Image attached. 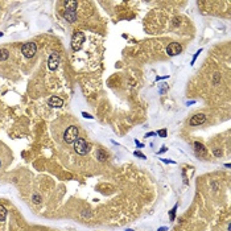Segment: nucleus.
I'll use <instances>...</instances> for the list:
<instances>
[{"label":"nucleus","mask_w":231,"mask_h":231,"mask_svg":"<svg viewBox=\"0 0 231 231\" xmlns=\"http://www.w3.org/2000/svg\"><path fill=\"white\" fill-rule=\"evenodd\" d=\"M65 12H63V17L66 18L69 23H74L77 20V15H75V8H77V1H66L65 3Z\"/></svg>","instance_id":"1"},{"label":"nucleus","mask_w":231,"mask_h":231,"mask_svg":"<svg viewBox=\"0 0 231 231\" xmlns=\"http://www.w3.org/2000/svg\"><path fill=\"white\" fill-rule=\"evenodd\" d=\"M85 42V33L82 32H75L72 37V49L74 52H79Z\"/></svg>","instance_id":"2"},{"label":"nucleus","mask_w":231,"mask_h":231,"mask_svg":"<svg viewBox=\"0 0 231 231\" xmlns=\"http://www.w3.org/2000/svg\"><path fill=\"white\" fill-rule=\"evenodd\" d=\"M74 149H75V152L79 153V155H86V153L90 151V144H89L85 139L79 137L74 141Z\"/></svg>","instance_id":"3"},{"label":"nucleus","mask_w":231,"mask_h":231,"mask_svg":"<svg viewBox=\"0 0 231 231\" xmlns=\"http://www.w3.org/2000/svg\"><path fill=\"white\" fill-rule=\"evenodd\" d=\"M36 52H37V46L35 42H27L21 48V53H23L25 58H32L36 54Z\"/></svg>","instance_id":"5"},{"label":"nucleus","mask_w":231,"mask_h":231,"mask_svg":"<svg viewBox=\"0 0 231 231\" xmlns=\"http://www.w3.org/2000/svg\"><path fill=\"white\" fill-rule=\"evenodd\" d=\"M176 207H177V206H174V209H173V210H172V213H170V219H174V213H176Z\"/></svg>","instance_id":"20"},{"label":"nucleus","mask_w":231,"mask_h":231,"mask_svg":"<svg viewBox=\"0 0 231 231\" xmlns=\"http://www.w3.org/2000/svg\"><path fill=\"white\" fill-rule=\"evenodd\" d=\"M214 155L218 156V157H221V156H222V151H219V149H214Z\"/></svg>","instance_id":"19"},{"label":"nucleus","mask_w":231,"mask_h":231,"mask_svg":"<svg viewBox=\"0 0 231 231\" xmlns=\"http://www.w3.org/2000/svg\"><path fill=\"white\" fill-rule=\"evenodd\" d=\"M97 159H98V161L104 162V161L107 160V155H106V152H104L103 149H97Z\"/></svg>","instance_id":"11"},{"label":"nucleus","mask_w":231,"mask_h":231,"mask_svg":"<svg viewBox=\"0 0 231 231\" xmlns=\"http://www.w3.org/2000/svg\"><path fill=\"white\" fill-rule=\"evenodd\" d=\"M33 202H35V203H40V202H41V197H40L38 194H35V196H33Z\"/></svg>","instance_id":"14"},{"label":"nucleus","mask_w":231,"mask_h":231,"mask_svg":"<svg viewBox=\"0 0 231 231\" xmlns=\"http://www.w3.org/2000/svg\"><path fill=\"white\" fill-rule=\"evenodd\" d=\"M134 155H135V156H137V157H140V159H145V156H144L141 152H137V151H135V152H134Z\"/></svg>","instance_id":"17"},{"label":"nucleus","mask_w":231,"mask_h":231,"mask_svg":"<svg viewBox=\"0 0 231 231\" xmlns=\"http://www.w3.org/2000/svg\"><path fill=\"white\" fill-rule=\"evenodd\" d=\"M155 135V132H149V134H147V136H153Z\"/></svg>","instance_id":"22"},{"label":"nucleus","mask_w":231,"mask_h":231,"mask_svg":"<svg viewBox=\"0 0 231 231\" xmlns=\"http://www.w3.org/2000/svg\"><path fill=\"white\" fill-rule=\"evenodd\" d=\"M48 104L50 107H54V108H60V107L63 106V100L58 97H52V98H49Z\"/></svg>","instance_id":"9"},{"label":"nucleus","mask_w":231,"mask_h":231,"mask_svg":"<svg viewBox=\"0 0 231 231\" xmlns=\"http://www.w3.org/2000/svg\"><path fill=\"white\" fill-rule=\"evenodd\" d=\"M194 148H196V151H197V153H198V155H202V156L206 155V149H205V147H203L201 143L196 141V143H194Z\"/></svg>","instance_id":"10"},{"label":"nucleus","mask_w":231,"mask_h":231,"mask_svg":"<svg viewBox=\"0 0 231 231\" xmlns=\"http://www.w3.org/2000/svg\"><path fill=\"white\" fill-rule=\"evenodd\" d=\"M157 135L161 137H166V129H160V131L157 132Z\"/></svg>","instance_id":"15"},{"label":"nucleus","mask_w":231,"mask_h":231,"mask_svg":"<svg viewBox=\"0 0 231 231\" xmlns=\"http://www.w3.org/2000/svg\"><path fill=\"white\" fill-rule=\"evenodd\" d=\"M127 231H134V230H127Z\"/></svg>","instance_id":"25"},{"label":"nucleus","mask_w":231,"mask_h":231,"mask_svg":"<svg viewBox=\"0 0 231 231\" xmlns=\"http://www.w3.org/2000/svg\"><path fill=\"white\" fill-rule=\"evenodd\" d=\"M201 52H202V49H199V50H198V52H197V53H196V54H194V57H193V61H192V62H190V63H192V65L194 63V61H196V58H197V57H198V54H199V53H201Z\"/></svg>","instance_id":"18"},{"label":"nucleus","mask_w":231,"mask_h":231,"mask_svg":"<svg viewBox=\"0 0 231 231\" xmlns=\"http://www.w3.org/2000/svg\"><path fill=\"white\" fill-rule=\"evenodd\" d=\"M77 139H78V128H77V125H70V127L65 131L63 140L66 141L67 144H72L77 140Z\"/></svg>","instance_id":"4"},{"label":"nucleus","mask_w":231,"mask_h":231,"mask_svg":"<svg viewBox=\"0 0 231 231\" xmlns=\"http://www.w3.org/2000/svg\"><path fill=\"white\" fill-rule=\"evenodd\" d=\"M7 217V209L4 207L3 205H0V222H3Z\"/></svg>","instance_id":"12"},{"label":"nucleus","mask_w":231,"mask_h":231,"mask_svg":"<svg viewBox=\"0 0 231 231\" xmlns=\"http://www.w3.org/2000/svg\"><path fill=\"white\" fill-rule=\"evenodd\" d=\"M58 63H60V55H58V53H52L50 55H49V60H48V66H49V69L53 72V70H55L58 67Z\"/></svg>","instance_id":"7"},{"label":"nucleus","mask_w":231,"mask_h":231,"mask_svg":"<svg viewBox=\"0 0 231 231\" xmlns=\"http://www.w3.org/2000/svg\"><path fill=\"white\" fill-rule=\"evenodd\" d=\"M206 122V116L203 114H197L190 119V125H201Z\"/></svg>","instance_id":"8"},{"label":"nucleus","mask_w":231,"mask_h":231,"mask_svg":"<svg viewBox=\"0 0 231 231\" xmlns=\"http://www.w3.org/2000/svg\"><path fill=\"white\" fill-rule=\"evenodd\" d=\"M82 116L86 119H94V116L90 115V114H87V112H82Z\"/></svg>","instance_id":"16"},{"label":"nucleus","mask_w":231,"mask_h":231,"mask_svg":"<svg viewBox=\"0 0 231 231\" xmlns=\"http://www.w3.org/2000/svg\"><path fill=\"white\" fill-rule=\"evenodd\" d=\"M0 168H1V161H0Z\"/></svg>","instance_id":"24"},{"label":"nucleus","mask_w":231,"mask_h":231,"mask_svg":"<svg viewBox=\"0 0 231 231\" xmlns=\"http://www.w3.org/2000/svg\"><path fill=\"white\" fill-rule=\"evenodd\" d=\"M8 55H9L8 50H5V49H1V50H0V61H5L8 58Z\"/></svg>","instance_id":"13"},{"label":"nucleus","mask_w":231,"mask_h":231,"mask_svg":"<svg viewBox=\"0 0 231 231\" xmlns=\"http://www.w3.org/2000/svg\"><path fill=\"white\" fill-rule=\"evenodd\" d=\"M1 36H3V33H1V32H0V37H1Z\"/></svg>","instance_id":"23"},{"label":"nucleus","mask_w":231,"mask_h":231,"mask_svg":"<svg viewBox=\"0 0 231 231\" xmlns=\"http://www.w3.org/2000/svg\"><path fill=\"white\" fill-rule=\"evenodd\" d=\"M182 52V46H181L178 42H172L166 46V54L173 57V55H177Z\"/></svg>","instance_id":"6"},{"label":"nucleus","mask_w":231,"mask_h":231,"mask_svg":"<svg viewBox=\"0 0 231 231\" xmlns=\"http://www.w3.org/2000/svg\"><path fill=\"white\" fill-rule=\"evenodd\" d=\"M135 143H136V145H137L139 148H143V147H144V145H143V144H141V143H140V141H137V139H136V140H135Z\"/></svg>","instance_id":"21"}]
</instances>
